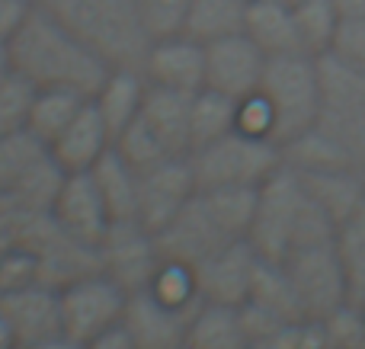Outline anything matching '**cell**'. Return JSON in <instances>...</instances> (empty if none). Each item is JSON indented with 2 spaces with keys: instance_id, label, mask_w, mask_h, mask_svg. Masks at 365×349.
I'll list each match as a JSON object with an SVG mask.
<instances>
[{
  "instance_id": "obj_1",
  "label": "cell",
  "mask_w": 365,
  "mask_h": 349,
  "mask_svg": "<svg viewBox=\"0 0 365 349\" xmlns=\"http://www.w3.org/2000/svg\"><path fill=\"white\" fill-rule=\"evenodd\" d=\"M10 64L19 77L36 90L61 87L93 96L106 80L109 64L96 58L58 16H51L42 4L32 6L19 32L6 42Z\"/></svg>"
},
{
  "instance_id": "obj_2",
  "label": "cell",
  "mask_w": 365,
  "mask_h": 349,
  "mask_svg": "<svg viewBox=\"0 0 365 349\" xmlns=\"http://www.w3.org/2000/svg\"><path fill=\"white\" fill-rule=\"evenodd\" d=\"M247 241L253 244L259 256L282 263L285 256H292L302 247L336 241V224L311 199L302 177L282 164L259 186L257 215H253Z\"/></svg>"
},
{
  "instance_id": "obj_3",
  "label": "cell",
  "mask_w": 365,
  "mask_h": 349,
  "mask_svg": "<svg viewBox=\"0 0 365 349\" xmlns=\"http://www.w3.org/2000/svg\"><path fill=\"white\" fill-rule=\"evenodd\" d=\"M109 68H141L154 38L138 0H38Z\"/></svg>"
},
{
  "instance_id": "obj_4",
  "label": "cell",
  "mask_w": 365,
  "mask_h": 349,
  "mask_svg": "<svg viewBox=\"0 0 365 349\" xmlns=\"http://www.w3.org/2000/svg\"><path fill=\"white\" fill-rule=\"evenodd\" d=\"M259 93L272 109V141L279 147L298 138L302 132L317 125L321 115V83H317V64L311 55H279L266 61Z\"/></svg>"
},
{
  "instance_id": "obj_5",
  "label": "cell",
  "mask_w": 365,
  "mask_h": 349,
  "mask_svg": "<svg viewBox=\"0 0 365 349\" xmlns=\"http://www.w3.org/2000/svg\"><path fill=\"white\" fill-rule=\"evenodd\" d=\"M199 189L215 186H263L282 167V151L276 141L247 135L240 128L221 135L218 141L189 154Z\"/></svg>"
},
{
  "instance_id": "obj_6",
  "label": "cell",
  "mask_w": 365,
  "mask_h": 349,
  "mask_svg": "<svg viewBox=\"0 0 365 349\" xmlns=\"http://www.w3.org/2000/svg\"><path fill=\"white\" fill-rule=\"evenodd\" d=\"M282 266L289 269L292 286H295L308 318L324 321L330 311H336L340 305L349 301L346 273H343L336 241L295 250L292 256L282 260Z\"/></svg>"
},
{
  "instance_id": "obj_7",
  "label": "cell",
  "mask_w": 365,
  "mask_h": 349,
  "mask_svg": "<svg viewBox=\"0 0 365 349\" xmlns=\"http://www.w3.org/2000/svg\"><path fill=\"white\" fill-rule=\"evenodd\" d=\"M96 250H100V273L113 279L125 295L151 286L158 266L164 263L158 241L141 222H113Z\"/></svg>"
},
{
  "instance_id": "obj_8",
  "label": "cell",
  "mask_w": 365,
  "mask_h": 349,
  "mask_svg": "<svg viewBox=\"0 0 365 349\" xmlns=\"http://www.w3.org/2000/svg\"><path fill=\"white\" fill-rule=\"evenodd\" d=\"M61 295V330L77 343H87L106 327L119 324L125 311V292L103 273L83 276L58 288Z\"/></svg>"
},
{
  "instance_id": "obj_9",
  "label": "cell",
  "mask_w": 365,
  "mask_h": 349,
  "mask_svg": "<svg viewBox=\"0 0 365 349\" xmlns=\"http://www.w3.org/2000/svg\"><path fill=\"white\" fill-rule=\"evenodd\" d=\"M160 250V260L182 263V266H199L205 256H212L215 250H221L225 244H231L234 237H227L218 228V222L212 218V212L205 209L202 196L195 192L186 205L154 234Z\"/></svg>"
},
{
  "instance_id": "obj_10",
  "label": "cell",
  "mask_w": 365,
  "mask_h": 349,
  "mask_svg": "<svg viewBox=\"0 0 365 349\" xmlns=\"http://www.w3.org/2000/svg\"><path fill=\"white\" fill-rule=\"evenodd\" d=\"M266 61L269 58L263 55V48L247 32L208 42L205 45V87L218 90V93L231 96V100H244V96L259 90Z\"/></svg>"
},
{
  "instance_id": "obj_11",
  "label": "cell",
  "mask_w": 365,
  "mask_h": 349,
  "mask_svg": "<svg viewBox=\"0 0 365 349\" xmlns=\"http://www.w3.org/2000/svg\"><path fill=\"white\" fill-rule=\"evenodd\" d=\"M195 192L199 186L189 157H167L164 164L138 173V222L158 234Z\"/></svg>"
},
{
  "instance_id": "obj_12",
  "label": "cell",
  "mask_w": 365,
  "mask_h": 349,
  "mask_svg": "<svg viewBox=\"0 0 365 349\" xmlns=\"http://www.w3.org/2000/svg\"><path fill=\"white\" fill-rule=\"evenodd\" d=\"M257 260L259 254L253 250V244L247 237L225 244L212 256H205L195 266V282H199L202 301L240 308L247 301V295H250V279L253 269H257Z\"/></svg>"
},
{
  "instance_id": "obj_13",
  "label": "cell",
  "mask_w": 365,
  "mask_h": 349,
  "mask_svg": "<svg viewBox=\"0 0 365 349\" xmlns=\"http://www.w3.org/2000/svg\"><path fill=\"white\" fill-rule=\"evenodd\" d=\"M141 74L148 83H158V87L195 93L205 87V45L189 38L186 32L154 38L141 64Z\"/></svg>"
},
{
  "instance_id": "obj_14",
  "label": "cell",
  "mask_w": 365,
  "mask_h": 349,
  "mask_svg": "<svg viewBox=\"0 0 365 349\" xmlns=\"http://www.w3.org/2000/svg\"><path fill=\"white\" fill-rule=\"evenodd\" d=\"M195 311H180L151 295L148 288L125 295V311L122 324L132 333L138 349H182L186 343L189 321Z\"/></svg>"
},
{
  "instance_id": "obj_15",
  "label": "cell",
  "mask_w": 365,
  "mask_h": 349,
  "mask_svg": "<svg viewBox=\"0 0 365 349\" xmlns=\"http://www.w3.org/2000/svg\"><path fill=\"white\" fill-rule=\"evenodd\" d=\"M0 311L10 324L19 349L48 340L61 330V295L45 282H32L10 295H0Z\"/></svg>"
},
{
  "instance_id": "obj_16",
  "label": "cell",
  "mask_w": 365,
  "mask_h": 349,
  "mask_svg": "<svg viewBox=\"0 0 365 349\" xmlns=\"http://www.w3.org/2000/svg\"><path fill=\"white\" fill-rule=\"evenodd\" d=\"M51 215H55V222L61 224L68 234H74L77 241H83V244H93V247L103 241L106 228L113 224V218H109V212H106V202H103L90 170L68 173L55 205H51Z\"/></svg>"
},
{
  "instance_id": "obj_17",
  "label": "cell",
  "mask_w": 365,
  "mask_h": 349,
  "mask_svg": "<svg viewBox=\"0 0 365 349\" xmlns=\"http://www.w3.org/2000/svg\"><path fill=\"white\" fill-rule=\"evenodd\" d=\"M109 147H113V135H109L106 122H103L100 109L93 106V100H87L81 113L74 115V122L55 138L51 157L68 173H87V170H93V164Z\"/></svg>"
},
{
  "instance_id": "obj_18",
  "label": "cell",
  "mask_w": 365,
  "mask_h": 349,
  "mask_svg": "<svg viewBox=\"0 0 365 349\" xmlns=\"http://www.w3.org/2000/svg\"><path fill=\"white\" fill-rule=\"evenodd\" d=\"M189 109H192V93L148 83L138 119L158 135L173 157H189Z\"/></svg>"
},
{
  "instance_id": "obj_19",
  "label": "cell",
  "mask_w": 365,
  "mask_h": 349,
  "mask_svg": "<svg viewBox=\"0 0 365 349\" xmlns=\"http://www.w3.org/2000/svg\"><path fill=\"white\" fill-rule=\"evenodd\" d=\"M244 32L263 48L266 58L298 55V51L304 55L295 26V10L289 4H282V0H250L247 4Z\"/></svg>"
},
{
  "instance_id": "obj_20",
  "label": "cell",
  "mask_w": 365,
  "mask_h": 349,
  "mask_svg": "<svg viewBox=\"0 0 365 349\" xmlns=\"http://www.w3.org/2000/svg\"><path fill=\"white\" fill-rule=\"evenodd\" d=\"M145 90H148V80L141 74V68H109L106 80L90 96L113 138L138 119L141 103H145Z\"/></svg>"
},
{
  "instance_id": "obj_21",
  "label": "cell",
  "mask_w": 365,
  "mask_h": 349,
  "mask_svg": "<svg viewBox=\"0 0 365 349\" xmlns=\"http://www.w3.org/2000/svg\"><path fill=\"white\" fill-rule=\"evenodd\" d=\"M304 189L317 205L334 218L340 228L346 218L365 205V173L362 170H321V173H298Z\"/></svg>"
},
{
  "instance_id": "obj_22",
  "label": "cell",
  "mask_w": 365,
  "mask_h": 349,
  "mask_svg": "<svg viewBox=\"0 0 365 349\" xmlns=\"http://www.w3.org/2000/svg\"><path fill=\"white\" fill-rule=\"evenodd\" d=\"M182 349H250V337L240 324V308L202 301L189 321Z\"/></svg>"
},
{
  "instance_id": "obj_23",
  "label": "cell",
  "mask_w": 365,
  "mask_h": 349,
  "mask_svg": "<svg viewBox=\"0 0 365 349\" xmlns=\"http://www.w3.org/2000/svg\"><path fill=\"white\" fill-rule=\"evenodd\" d=\"M113 222H138V173L109 147L90 170Z\"/></svg>"
},
{
  "instance_id": "obj_24",
  "label": "cell",
  "mask_w": 365,
  "mask_h": 349,
  "mask_svg": "<svg viewBox=\"0 0 365 349\" xmlns=\"http://www.w3.org/2000/svg\"><path fill=\"white\" fill-rule=\"evenodd\" d=\"M247 301L257 305V308H263V311H269V314H276L279 321L308 318L304 308H302V298H298V292H295V286H292L289 269H285L279 260H266V256L257 260Z\"/></svg>"
},
{
  "instance_id": "obj_25",
  "label": "cell",
  "mask_w": 365,
  "mask_h": 349,
  "mask_svg": "<svg viewBox=\"0 0 365 349\" xmlns=\"http://www.w3.org/2000/svg\"><path fill=\"white\" fill-rule=\"evenodd\" d=\"M282 164L292 167L295 173H321V170H362L330 135L321 128H308L298 138L285 141L282 147Z\"/></svg>"
},
{
  "instance_id": "obj_26",
  "label": "cell",
  "mask_w": 365,
  "mask_h": 349,
  "mask_svg": "<svg viewBox=\"0 0 365 349\" xmlns=\"http://www.w3.org/2000/svg\"><path fill=\"white\" fill-rule=\"evenodd\" d=\"M234 128H237V100L212 87L195 90L192 109H189V154L218 141Z\"/></svg>"
},
{
  "instance_id": "obj_27",
  "label": "cell",
  "mask_w": 365,
  "mask_h": 349,
  "mask_svg": "<svg viewBox=\"0 0 365 349\" xmlns=\"http://www.w3.org/2000/svg\"><path fill=\"white\" fill-rule=\"evenodd\" d=\"M90 96L77 93V90H61V87H48V90H36L32 96V109L29 119H26V128L36 135L45 145H55V138L64 132V128L74 122V115L83 109Z\"/></svg>"
},
{
  "instance_id": "obj_28",
  "label": "cell",
  "mask_w": 365,
  "mask_h": 349,
  "mask_svg": "<svg viewBox=\"0 0 365 349\" xmlns=\"http://www.w3.org/2000/svg\"><path fill=\"white\" fill-rule=\"evenodd\" d=\"M247 4L250 0H192L182 32L202 45L237 36V32H244Z\"/></svg>"
},
{
  "instance_id": "obj_29",
  "label": "cell",
  "mask_w": 365,
  "mask_h": 349,
  "mask_svg": "<svg viewBox=\"0 0 365 349\" xmlns=\"http://www.w3.org/2000/svg\"><path fill=\"white\" fill-rule=\"evenodd\" d=\"M199 196L227 237L240 241L250 234L259 186H215V189H199Z\"/></svg>"
},
{
  "instance_id": "obj_30",
  "label": "cell",
  "mask_w": 365,
  "mask_h": 349,
  "mask_svg": "<svg viewBox=\"0 0 365 349\" xmlns=\"http://www.w3.org/2000/svg\"><path fill=\"white\" fill-rule=\"evenodd\" d=\"M314 64H317V83H321V109L365 103V68L343 61V58L330 55V51L314 55Z\"/></svg>"
},
{
  "instance_id": "obj_31",
  "label": "cell",
  "mask_w": 365,
  "mask_h": 349,
  "mask_svg": "<svg viewBox=\"0 0 365 349\" xmlns=\"http://www.w3.org/2000/svg\"><path fill=\"white\" fill-rule=\"evenodd\" d=\"M336 250L346 273L349 301L365 305V205L336 228Z\"/></svg>"
},
{
  "instance_id": "obj_32",
  "label": "cell",
  "mask_w": 365,
  "mask_h": 349,
  "mask_svg": "<svg viewBox=\"0 0 365 349\" xmlns=\"http://www.w3.org/2000/svg\"><path fill=\"white\" fill-rule=\"evenodd\" d=\"M45 154H48V145L38 141L29 128L4 135L0 138V196L10 192L23 179V173H29Z\"/></svg>"
},
{
  "instance_id": "obj_33",
  "label": "cell",
  "mask_w": 365,
  "mask_h": 349,
  "mask_svg": "<svg viewBox=\"0 0 365 349\" xmlns=\"http://www.w3.org/2000/svg\"><path fill=\"white\" fill-rule=\"evenodd\" d=\"M292 10H295V26L304 55H324L334 42L336 26H340V13L334 10V4L330 0H302Z\"/></svg>"
},
{
  "instance_id": "obj_34",
  "label": "cell",
  "mask_w": 365,
  "mask_h": 349,
  "mask_svg": "<svg viewBox=\"0 0 365 349\" xmlns=\"http://www.w3.org/2000/svg\"><path fill=\"white\" fill-rule=\"evenodd\" d=\"M113 151L119 154L135 173H145V170H151V167L164 164L167 157H173V154L160 145L158 135H154L141 119H135L132 125H125L119 135H115Z\"/></svg>"
},
{
  "instance_id": "obj_35",
  "label": "cell",
  "mask_w": 365,
  "mask_h": 349,
  "mask_svg": "<svg viewBox=\"0 0 365 349\" xmlns=\"http://www.w3.org/2000/svg\"><path fill=\"white\" fill-rule=\"evenodd\" d=\"M148 292L158 295L164 305L180 308V311H195V308L202 305L195 269L182 266V263H170V260L160 263L154 279H151V286H148Z\"/></svg>"
},
{
  "instance_id": "obj_36",
  "label": "cell",
  "mask_w": 365,
  "mask_h": 349,
  "mask_svg": "<svg viewBox=\"0 0 365 349\" xmlns=\"http://www.w3.org/2000/svg\"><path fill=\"white\" fill-rule=\"evenodd\" d=\"M250 349H334V346H330V337L321 321L302 318V321L282 324L279 330H272L269 337L253 340Z\"/></svg>"
},
{
  "instance_id": "obj_37",
  "label": "cell",
  "mask_w": 365,
  "mask_h": 349,
  "mask_svg": "<svg viewBox=\"0 0 365 349\" xmlns=\"http://www.w3.org/2000/svg\"><path fill=\"white\" fill-rule=\"evenodd\" d=\"M32 96H36V87H32L26 77H19L16 71L0 80V138L26 128V119H29V109H32Z\"/></svg>"
},
{
  "instance_id": "obj_38",
  "label": "cell",
  "mask_w": 365,
  "mask_h": 349,
  "mask_svg": "<svg viewBox=\"0 0 365 349\" xmlns=\"http://www.w3.org/2000/svg\"><path fill=\"white\" fill-rule=\"evenodd\" d=\"M138 6H141V19L148 26V36L164 38L182 32L192 0H138Z\"/></svg>"
},
{
  "instance_id": "obj_39",
  "label": "cell",
  "mask_w": 365,
  "mask_h": 349,
  "mask_svg": "<svg viewBox=\"0 0 365 349\" xmlns=\"http://www.w3.org/2000/svg\"><path fill=\"white\" fill-rule=\"evenodd\" d=\"M334 349H362V305L346 301L321 321Z\"/></svg>"
},
{
  "instance_id": "obj_40",
  "label": "cell",
  "mask_w": 365,
  "mask_h": 349,
  "mask_svg": "<svg viewBox=\"0 0 365 349\" xmlns=\"http://www.w3.org/2000/svg\"><path fill=\"white\" fill-rule=\"evenodd\" d=\"M38 282V263L29 250L10 247L0 256V295H10L16 288H26Z\"/></svg>"
},
{
  "instance_id": "obj_41",
  "label": "cell",
  "mask_w": 365,
  "mask_h": 349,
  "mask_svg": "<svg viewBox=\"0 0 365 349\" xmlns=\"http://www.w3.org/2000/svg\"><path fill=\"white\" fill-rule=\"evenodd\" d=\"M237 128L247 135H257V138H269L272 141V128H276V119H272V109L266 103V96L250 93L244 100H237Z\"/></svg>"
},
{
  "instance_id": "obj_42",
  "label": "cell",
  "mask_w": 365,
  "mask_h": 349,
  "mask_svg": "<svg viewBox=\"0 0 365 349\" xmlns=\"http://www.w3.org/2000/svg\"><path fill=\"white\" fill-rule=\"evenodd\" d=\"M327 51L349 64L365 68V16L340 19V26H336V32H334V42H330Z\"/></svg>"
},
{
  "instance_id": "obj_43",
  "label": "cell",
  "mask_w": 365,
  "mask_h": 349,
  "mask_svg": "<svg viewBox=\"0 0 365 349\" xmlns=\"http://www.w3.org/2000/svg\"><path fill=\"white\" fill-rule=\"evenodd\" d=\"M38 0H0V45H6L26 23Z\"/></svg>"
},
{
  "instance_id": "obj_44",
  "label": "cell",
  "mask_w": 365,
  "mask_h": 349,
  "mask_svg": "<svg viewBox=\"0 0 365 349\" xmlns=\"http://www.w3.org/2000/svg\"><path fill=\"white\" fill-rule=\"evenodd\" d=\"M83 349H138L135 346V340H132V333L125 330V324H113V327H106L103 333H96L93 340H87L83 343Z\"/></svg>"
},
{
  "instance_id": "obj_45",
  "label": "cell",
  "mask_w": 365,
  "mask_h": 349,
  "mask_svg": "<svg viewBox=\"0 0 365 349\" xmlns=\"http://www.w3.org/2000/svg\"><path fill=\"white\" fill-rule=\"evenodd\" d=\"M23 349H83V343L71 340L68 333H55V337L38 340V343H29V346H23Z\"/></svg>"
},
{
  "instance_id": "obj_46",
  "label": "cell",
  "mask_w": 365,
  "mask_h": 349,
  "mask_svg": "<svg viewBox=\"0 0 365 349\" xmlns=\"http://www.w3.org/2000/svg\"><path fill=\"white\" fill-rule=\"evenodd\" d=\"M334 10L340 13V19H356V16H365V0H330Z\"/></svg>"
},
{
  "instance_id": "obj_47",
  "label": "cell",
  "mask_w": 365,
  "mask_h": 349,
  "mask_svg": "<svg viewBox=\"0 0 365 349\" xmlns=\"http://www.w3.org/2000/svg\"><path fill=\"white\" fill-rule=\"evenodd\" d=\"M0 349H19L16 337H13L10 324H6V318H4V311H0Z\"/></svg>"
},
{
  "instance_id": "obj_48",
  "label": "cell",
  "mask_w": 365,
  "mask_h": 349,
  "mask_svg": "<svg viewBox=\"0 0 365 349\" xmlns=\"http://www.w3.org/2000/svg\"><path fill=\"white\" fill-rule=\"evenodd\" d=\"M13 74V64H10V48L6 45H0V80L4 77H10Z\"/></svg>"
},
{
  "instance_id": "obj_49",
  "label": "cell",
  "mask_w": 365,
  "mask_h": 349,
  "mask_svg": "<svg viewBox=\"0 0 365 349\" xmlns=\"http://www.w3.org/2000/svg\"><path fill=\"white\" fill-rule=\"evenodd\" d=\"M362 349H365V305H362Z\"/></svg>"
},
{
  "instance_id": "obj_50",
  "label": "cell",
  "mask_w": 365,
  "mask_h": 349,
  "mask_svg": "<svg viewBox=\"0 0 365 349\" xmlns=\"http://www.w3.org/2000/svg\"><path fill=\"white\" fill-rule=\"evenodd\" d=\"M282 4H289V6H295V4H302V0H282Z\"/></svg>"
},
{
  "instance_id": "obj_51",
  "label": "cell",
  "mask_w": 365,
  "mask_h": 349,
  "mask_svg": "<svg viewBox=\"0 0 365 349\" xmlns=\"http://www.w3.org/2000/svg\"><path fill=\"white\" fill-rule=\"evenodd\" d=\"M362 173H365V170H362Z\"/></svg>"
}]
</instances>
